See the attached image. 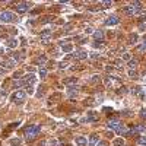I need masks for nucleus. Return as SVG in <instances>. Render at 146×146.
Listing matches in <instances>:
<instances>
[{
    "instance_id": "f257e3e1",
    "label": "nucleus",
    "mask_w": 146,
    "mask_h": 146,
    "mask_svg": "<svg viewBox=\"0 0 146 146\" xmlns=\"http://www.w3.org/2000/svg\"><path fill=\"white\" fill-rule=\"evenodd\" d=\"M124 12L127 13L128 16L139 13V12H140V3H139V2H133V3H130L128 6H126V7H124Z\"/></svg>"
},
{
    "instance_id": "f03ea898",
    "label": "nucleus",
    "mask_w": 146,
    "mask_h": 146,
    "mask_svg": "<svg viewBox=\"0 0 146 146\" xmlns=\"http://www.w3.org/2000/svg\"><path fill=\"white\" fill-rule=\"evenodd\" d=\"M40 132V126H28V127L25 128V136H26V140H32Z\"/></svg>"
},
{
    "instance_id": "7ed1b4c3",
    "label": "nucleus",
    "mask_w": 146,
    "mask_h": 146,
    "mask_svg": "<svg viewBox=\"0 0 146 146\" xmlns=\"http://www.w3.org/2000/svg\"><path fill=\"white\" fill-rule=\"evenodd\" d=\"M15 19H16V16L12 13V12H2L0 13V22L3 23H10V22H15Z\"/></svg>"
},
{
    "instance_id": "20e7f679",
    "label": "nucleus",
    "mask_w": 146,
    "mask_h": 146,
    "mask_svg": "<svg viewBox=\"0 0 146 146\" xmlns=\"http://www.w3.org/2000/svg\"><path fill=\"white\" fill-rule=\"evenodd\" d=\"M25 99H26V93L23 91H16V92L12 93V101L16 102V104H22Z\"/></svg>"
},
{
    "instance_id": "39448f33",
    "label": "nucleus",
    "mask_w": 146,
    "mask_h": 146,
    "mask_svg": "<svg viewBox=\"0 0 146 146\" xmlns=\"http://www.w3.org/2000/svg\"><path fill=\"white\" fill-rule=\"evenodd\" d=\"M29 7H31V3H28V2H22V3H18L16 5V10L19 12V13H25V12L29 10Z\"/></svg>"
},
{
    "instance_id": "423d86ee",
    "label": "nucleus",
    "mask_w": 146,
    "mask_h": 146,
    "mask_svg": "<svg viewBox=\"0 0 146 146\" xmlns=\"http://www.w3.org/2000/svg\"><path fill=\"white\" fill-rule=\"evenodd\" d=\"M107 126H108V127L110 128H118V127H121L123 124L121 123H120V120H117V118H112V120H110V121L107 123Z\"/></svg>"
},
{
    "instance_id": "0eeeda50",
    "label": "nucleus",
    "mask_w": 146,
    "mask_h": 146,
    "mask_svg": "<svg viewBox=\"0 0 146 146\" xmlns=\"http://www.w3.org/2000/svg\"><path fill=\"white\" fill-rule=\"evenodd\" d=\"M120 22V18L117 16H110L108 19H105V25H108V26H111V25H117V23Z\"/></svg>"
},
{
    "instance_id": "6e6552de",
    "label": "nucleus",
    "mask_w": 146,
    "mask_h": 146,
    "mask_svg": "<svg viewBox=\"0 0 146 146\" xmlns=\"http://www.w3.org/2000/svg\"><path fill=\"white\" fill-rule=\"evenodd\" d=\"M50 37H51V31H50V29H47V31H44V32L40 34V38L44 41V42H47V40H50Z\"/></svg>"
},
{
    "instance_id": "1a4fd4ad",
    "label": "nucleus",
    "mask_w": 146,
    "mask_h": 146,
    "mask_svg": "<svg viewBox=\"0 0 146 146\" xmlns=\"http://www.w3.org/2000/svg\"><path fill=\"white\" fill-rule=\"evenodd\" d=\"M98 142H99V136H98V134H91V137H89V140H88V143H89L91 146H95Z\"/></svg>"
},
{
    "instance_id": "9d476101",
    "label": "nucleus",
    "mask_w": 146,
    "mask_h": 146,
    "mask_svg": "<svg viewBox=\"0 0 146 146\" xmlns=\"http://www.w3.org/2000/svg\"><path fill=\"white\" fill-rule=\"evenodd\" d=\"M76 145L77 146H86L88 145V139L86 137H83V136H79V137H76Z\"/></svg>"
},
{
    "instance_id": "9b49d317",
    "label": "nucleus",
    "mask_w": 146,
    "mask_h": 146,
    "mask_svg": "<svg viewBox=\"0 0 146 146\" xmlns=\"http://www.w3.org/2000/svg\"><path fill=\"white\" fill-rule=\"evenodd\" d=\"M35 80H37V77H35L34 75H26V77H25V83H28V85H32V83H35Z\"/></svg>"
},
{
    "instance_id": "f8f14e48",
    "label": "nucleus",
    "mask_w": 146,
    "mask_h": 146,
    "mask_svg": "<svg viewBox=\"0 0 146 146\" xmlns=\"http://www.w3.org/2000/svg\"><path fill=\"white\" fill-rule=\"evenodd\" d=\"M75 57L76 58H79V60H83V58H86L88 57V53L86 51H83V50H80V51H77L75 54Z\"/></svg>"
},
{
    "instance_id": "ddd939ff",
    "label": "nucleus",
    "mask_w": 146,
    "mask_h": 146,
    "mask_svg": "<svg viewBox=\"0 0 146 146\" xmlns=\"http://www.w3.org/2000/svg\"><path fill=\"white\" fill-rule=\"evenodd\" d=\"M15 64H16V61H15V60H5V61L2 63V66H5V67H7V69H9V67H13Z\"/></svg>"
},
{
    "instance_id": "4468645a",
    "label": "nucleus",
    "mask_w": 146,
    "mask_h": 146,
    "mask_svg": "<svg viewBox=\"0 0 146 146\" xmlns=\"http://www.w3.org/2000/svg\"><path fill=\"white\" fill-rule=\"evenodd\" d=\"M93 38L101 41L102 38H104V32H102V31H95V32H93Z\"/></svg>"
},
{
    "instance_id": "2eb2a0df",
    "label": "nucleus",
    "mask_w": 146,
    "mask_h": 146,
    "mask_svg": "<svg viewBox=\"0 0 146 146\" xmlns=\"http://www.w3.org/2000/svg\"><path fill=\"white\" fill-rule=\"evenodd\" d=\"M7 47H9V48H16V47H18V40H16V38H12V40H9V42H7Z\"/></svg>"
},
{
    "instance_id": "dca6fc26",
    "label": "nucleus",
    "mask_w": 146,
    "mask_h": 146,
    "mask_svg": "<svg viewBox=\"0 0 146 146\" xmlns=\"http://www.w3.org/2000/svg\"><path fill=\"white\" fill-rule=\"evenodd\" d=\"M134 130H136V133H143L146 130V127L143 124H137V126H134Z\"/></svg>"
},
{
    "instance_id": "f3484780",
    "label": "nucleus",
    "mask_w": 146,
    "mask_h": 146,
    "mask_svg": "<svg viewBox=\"0 0 146 146\" xmlns=\"http://www.w3.org/2000/svg\"><path fill=\"white\" fill-rule=\"evenodd\" d=\"M137 145L139 146H145L146 145V136H140L137 139Z\"/></svg>"
},
{
    "instance_id": "a211bd4d",
    "label": "nucleus",
    "mask_w": 146,
    "mask_h": 146,
    "mask_svg": "<svg viewBox=\"0 0 146 146\" xmlns=\"http://www.w3.org/2000/svg\"><path fill=\"white\" fill-rule=\"evenodd\" d=\"M45 61H47L45 56H40V57H38V64H40V66H44V64H45Z\"/></svg>"
},
{
    "instance_id": "6ab92c4d",
    "label": "nucleus",
    "mask_w": 146,
    "mask_h": 146,
    "mask_svg": "<svg viewBox=\"0 0 146 146\" xmlns=\"http://www.w3.org/2000/svg\"><path fill=\"white\" fill-rule=\"evenodd\" d=\"M136 63H137V61H136V60H134V58H132V60H128V67H130V69H134V67H136Z\"/></svg>"
},
{
    "instance_id": "aec40b11",
    "label": "nucleus",
    "mask_w": 146,
    "mask_h": 146,
    "mask_svg": "<svg viewBox=\"0 0 146 146\" xmlns=\"http://www.w3.org/2000/svg\"><path fill=\"white\" fill-rule=\"evenodd\" d=\"M114 145H116V146H123V145H124V140H123V139H116V140H114Z\"/></svg>"
},
{
    "instance_id": "412c9836",
    "label": "nucleus",
    "mask_w": 146,
    "mask_h": 146,
    "mask_svg": "<svg viewBox=\"0 0 146 146\" xmlns=\"http://www.w3.org/2000/svg\"><path fill=\"white\" fill-rule=\"evenodd\" d=\"M45 76H47V69L41 67L40 69V77H45Z\"/></svg>"
},
{
    "instance_id": "4be33fe9",
    "label": "nucleus",
    "mask_w": 146,
    "mask_h": 146,
    "mask_svg": "<svg viewBox=\"0 0 146 146\" xmlns=\"http://www.w3.org/2000/svg\"><path fill=\"white\" fill-rule=\"evenodd\" d=\"M136 40H137V35H136V34H133L132 37H130V42H132V44H134V42H136Z\"/></svg>"
},
{
    "instance_id": "5701e85b",
    "label": "nucleus",
    "mask_w": 146,
    "mask_h": 146,
    "mask_svg": "<svg viewBox=\"0 0 146 146\" xmlns=\"http://www.w3.org/2000/svg\"><path fill=\"white\" fill-rule=\"evenodd\" d=\"M128 76H130V77H136V70H132L130 69V72H128Z\"/></svg>"
},
{
    "instance_id": "b1692460",
    "label": "nucleus",
    "mask_w": 146,
    "mask_h": 146,
    "mask_svg": "<svg viewBox=\"0 0 146 146\" xmlns=\"http://www.w3.org/2000/svg\"><path fill=\"white\" fill-rule=\"evenodd\" d=\"M66 83H76V77H72V79H66Z\"/></svg>"
},
{
    "instance_id": "393cba45",
    "label": "nucleus",
    "mask_w": 146,
    "mask_h": 146,
    "mask_svg": "<svg viewBox=\"0 0 146 146\" xmlns=\"http://www.w3.org/2000/svg\"><path fill=\"white\" fill-rule=\"evenodd\" d=\"M140 116H142V118H145L146 120V108H143V110L140 111Z\"/></svg>"
},
{
    "instance_id": "a878e982",
    "label": "nucleus",
    "mask_w": 146,
    "mask_h": 146,
    "mask_svg": "<svg viewBox=\"0 0 146 146\" xmlns=\"http://www.w3.org/2000/svg\"><path fill=\"white\" fill-rule=\"evenodd\" d=\"M63 51H72V45H64Z\"/></svg>"
},
{
    "instance_id": "bb28decb",
    "label": "nucleus",
    "mask_w": 146,
    "mask_h": 146,
    "mask_svg": "<svg viewBox=\"0 0 146 146\" xmlns=\"http://www.w3.org/2000/svg\"><path fill=\"white\" fill-rule=\"evenodd\" d=\"M66 64H67V63H66V61H63V63H60V64H58V67H60V69H66V67H67Z\"/></svg>"
},
{
    "instance_id": "cd10ccee",
    "label": "nucleus",
    "mask_w": 146,
    "mask_h": 146,
    "mask_svg": "<svg viewBox=\"0 0 146 146\" xmlns=\"http://www.w3.org/2000/svg\"><path fill=\"white\" fill-rule=\"evenodd\" d=\"M50 145H53V146H58L60 143H58L57 140H50Z\"/></svg>"
},
{
    "instance_id": "c85d7f7f",
    "label": "nucleus",
    "mask_w": 146,
    "mask_h": 146,
    "mask_svg": "<svg viewBox=\"0 0 146 146\" xmlns=\"http://www.w3.org/2000/svg\"><path fill=\"white\" fill-rule=\"evenodd\" d=\"M102 5H104V7H110V6L112 5V2H104Z\"/></svg>"
},
{
    "instance_id": "c756f323",
    "label": "nucleus",
    "mask_w": 146,
    "mask_h": 146,
    "mask_svg": "<svg viewBox=\"0 0 146 146\" xmlns=\"http://www.w3.org/2000/svg\"><path fill=\"white\" fill-rule=\"evenodd\" d=\"M91 56H92V58H98V57H99V54H98V53H92Z\"/></svg>"
},
{
    "instance_id": "7c9ffc66",
    "label": "nucleus",
    "mask_w": 146,
    "mask_h": 146,
    "mask_svg": "<svg viewBox=\"0 0 146 146\" xmlns=\"http://www.w3.org/2000/svg\"><path fill=\"white\" fill-rule=\"evenodd\" d=\"M96 146H107V143H105V142H98Z\"/></svg>"
},
{
    "instance_id": "2f4dec72",
    "label": "nucleus",
    "mask_w": 146,
    "mask_h": 146,
    "mask_svg": "<svg viewBox=\"0 0 146 146\" xmlns=\"http://www.w3.org/2000/svg\"><path fill=\"white\" fill-rule=\"evenodd\" d=\"M116 64H117V66H118V67H121L123 61H121V60H117V61H116Z\"/></svg>"
},
{
    "instance_id": "473e14b6",
    "label": "nucleus",
    "mask_w": 146,
    "mask_h": 146,
    "mask_svg": "<svg viewBox=\"0 0 146 146\" xmlns=\"http://www.w3.org/2000/svg\"><path fill=\"white\" fill-rule=\"evenodd\" d=\"M99 80V77L96 76V77H92V82H98Z\"/></svg>"
},
{
    "instance_id": "72a5a7b5",
    "label": "nucleus",
    "mask_w": 146,
    "mask_h": 146,
    "mask_svg": "<svg viewBox=\"0 0 146 146\" xmlns=\"http://www.w3.org/2000/svg\"><path fill=\"white\" fill-rule=\"evenodd\" d=\"M143 45L146 47V37H145V38H143Z\"/></svg>"
}]
</instances>
